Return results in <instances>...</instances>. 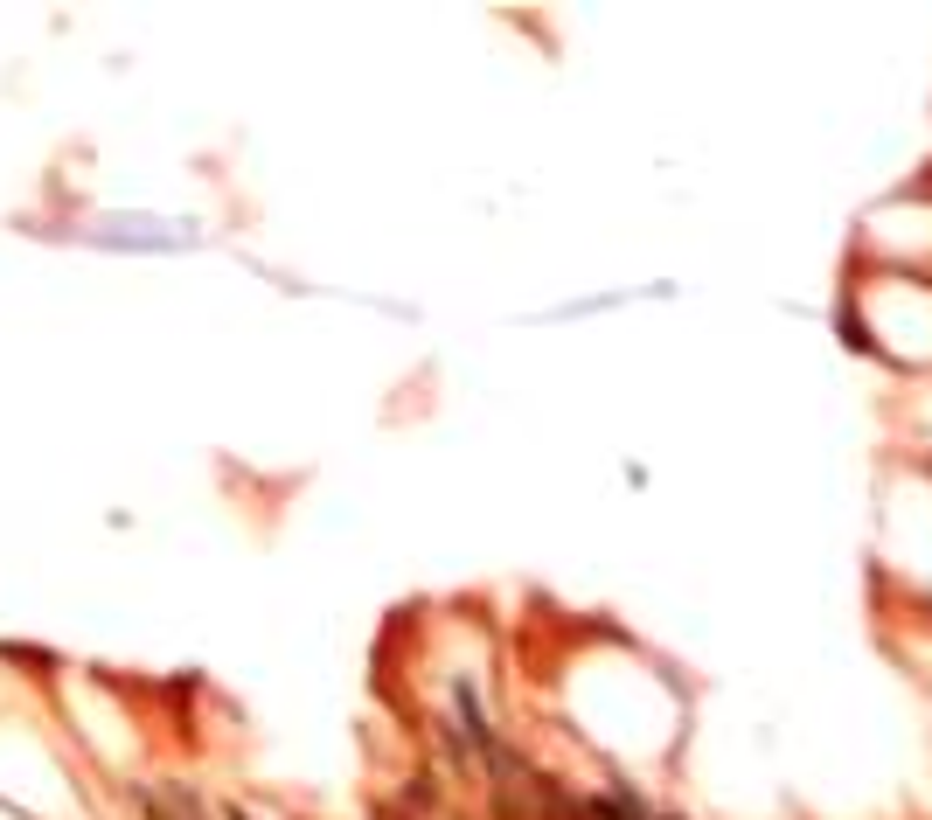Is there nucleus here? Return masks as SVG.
Instances as JSON below:
<instances>
[{
	"instance_id": "nucleus-1",
	"label": "nucleus",
	"mask_w": 932,
	"mask_h": 820,
	"mask_svg": "<svg viewBox=\"0 0 932 820\" xmlns=\"http://www.w3.org/2000/svg\"><path fill=\"white\" fill-rule=\"evenodd\" d=\"M230 820H251V814H244V807H230Z\"/></svg>"
}]
</instances>
